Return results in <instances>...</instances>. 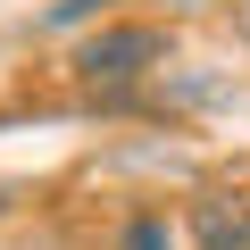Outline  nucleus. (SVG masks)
<instances>
[{
	"label": "nucleus",
	"instance_id": "nucleus-1",
	"mask_svg": "<svg viewBox=\"0 0 250 250\" xmlns=\"http://www.w3.org/2000/svg\"><path fill=\"white\" fill-rule=\"evenodd\" d=\"M150 67H167V34L159 25H108V34H92L75 50V75L83 83H134Z\"/></svg>",
	"mask_w": 250,
	"mask_h": 250
},
{
	"label": "nucleus",
	"instance_id": "nucleus-2",
	"mask_svg": "<svg viewBox=\"0 0 250 250\" xmlns=\"http://www.w3.org/2000/svg\"><path fill=\"white\" fill-rule=\"evenodd\" d=\"M184 225H192V250H250V200H233V192H200L184 208Z\"/></svg>",
	"mask_w": 250,
	"mask_h": 250
},
{
	"label": "nucleus",
	"instance_id": "nucleus-5",
	"mask_svg": "<svg viewBox=\"0 0 250 250\" xmlns=\"http://www.w3.org/2000/svg\"><path fill=\"white\" fill-rule=\"evenodd\" d=\"M0 208H9V192H0Z\"/></svg>",
	"mask_w": 250,
	"mask_h": 250
},
{
	"label": "nucleus",
	"instance_id": "nucleus-3",
	"mask_svg": "<svg viewBox=\"0 0 250 250\" xmlns=\"http://www.w3.org/2000/svg\"><path fill=\"white\" fill-rule=\"evenodd\" d=\"M117 250H175V233H167V217H134Z\"/></svg>",
	"mask_w": 250,
	"mask_h": 250
},
{
	"label": "nucleus",
	"instance_id": "nucleus-4",
	"mask_svg": "<svg viewBox=\"0 0 250 250\" xmlns=\"http://www.w3.org/2000/svg\"><path fill=\"white\" fill-rule=\"evenodd\" d=\"M92 9H100V0H50V25H83Z\"/></svg>",
	"mask_w": 250,
	"mask_h": 250
}]
</instances>
